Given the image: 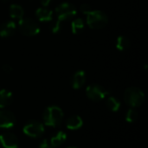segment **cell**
Wrapping results in <instances>:
<instances>
[{
	"mask_svg": "<svg viewBox=\"0 0 148 148\" xmlns=\"http://www.w3.org/2000/svg\"><path fill=\"white\" fill-rule=\"evenodd\" d=\"M2 69H3L4 72H6V73H10V72L13 70L12 67H11L10 64H3V67H2Z\"/></svg>",
	"mask_w": 148,
	"mask_h": 148,
	"instance_id": "23",
	"label": "cell"
},
{
	"mask_svg": "<svg viewBox=\"0 0 148 148\" xmlns=\"http://www.w3.org/2000/svg\"><path fill=\"white\" fill-rule=\"evenodd\" d=\"M55 11L57 14V19L55 22V23L51 29L53 33H57L60 30L63 21L71 19L77 13V10L75 7V5H73L72 3H60L59 5H57L56 7Z\"/></svg>",
	"mask_w": 148,
	"mask_h": 148,
	"instance_id": "1",
	"label": "cell"
},
{
	"mask_svg": "<svg viewBox=\"0 0 148 148\" xmlns=\"http://www.w3.org/2000/svg\"><path fill=\"white\" fill-rule=\"evenodd\" d=\"M80 10H81V11H82V13H84V14L87 15L88 12H90V11L92 10V8H91V6H90L89 4H88V3H83V4L81 5Z\"/></svg>",
	"mask_w": 148,
	"mask_h": 148,
	"instance_id": "21",
	"label": "cell"
},
{
	"mask_svg": "<svg viewBox=\"0 0 148 148\" xmlns=\"http://www.w3.org/2000/svg\"><path fill=\"white\" fill-rule=\"evenodd\" d=\"M18 148H20V147H18Z\"/></svg>",
	"mask_w": 148,
	"mask_h": 148,
	"instance_id": "27",
	"label": "cell"
},
{
	"mask_svg": "<svg viewBox=\"0 0 148 148\" xmlns=\"http://www.w3.org/2000/svg\"><path fill=\"white\" fill-rule=\"evenodd\" d=\"M85 82H86V73L83 70H79L74 74L71 80V84L73 88L79 89L84 85Z\"/></svg>",
	"mask_w": 148,
	"mask_h": 148,
	"instance_id": "11",
	"label": "cell"
},
{
	"mask_svg": "<svg viewBox=\"0 0 148 148\" xmlns=\"http://www.w3.org/2000/svg\"><path fill=\"white\" fill-rule=\"evenodd\" d=\"M130 46V41L127 37L124 36H120L116 39L115 42V47L118 50L120 51H124L127 50Z\"/></svg>",
	"mask_w": 148,
	"mask_h": 148,
	"instance_id": "17",
	"label": "cell"
},
{
	"mask_svg": "<svg viewBox=\"0 0 148 148\" xmlns=\"http://www.w3.org/2000/svg\"><path fill=\"white\" fill-rule=\"evenodd\" d=\"M82 119L78 115L70 116L66 121V127L70 130H76L82 127Z\"/></svg>",
	"mask_w": 148,
	"mask_h": 148,
	"instance_id": "14",
	"label": "cell"
},
{
	"mask_svg": "<svg viewBox=\"0 0 148 148\" xmlns=\"http://www.w3.org/2000/svg\"><path fill=\"white\" fill-rule=\"evenodd\" d=\"M13 100V95L10 91L7 89L0 90V108H4L8 107Z\"/></svg>",
	"mask_w": 148,
	"mask_h": 148,
	"instance_id": "13",
	"label": "cell"
},
{
	"mask_svg": "<svg viewBox=\"0 0 148 148\" xmlns=\"http://www.w3.org/2000/svg\"><path fill=\"white\" fill-rule=\"evenodd\" d=\"M124 100L131 108H137L144 102L145 94L140 88L131 87L126 89L124 93Z\"/></svg>",
	"mask_w": 148,
	"mask_h": 148,
	"instance_id": "2",
	"label": "cell"
},
{
	"mask_svg": "<svg viewBox=\"0 0 148 148\" xmlns=\"http://www.w3.org/2000/svg\"><path fill=\"white\" fill-rule=\"evenodd\" d=\"M9 12H10V16L14 19L20 20L23 17V15H24V10L23 9V7L16 3L10 4Z\"/></svg>",
	"mask_w": 148,
	"mask_h": 148,
	"instance_id": "15",
	"label": "cell"
},
{
	"mask_svg": "<svg viewBox=\"0 0 148 148\" xmlns=\"http://www.w3.org/2000/svg\"><path fill=\"white\" fill-rule=\"evenodd\" d=\"M86 94H87V96L90 100L94 101H99L103 100L108 95V92L103 87L100 85L92 84L87 88Z\"/></svg>",
	"mask_w": 148,
	"mask_h": 148,
	"instance_id": "6",
	"label": "cell"
},
{
	"mask_svg": "<svg viewBox=\"0 0 148 148\" xmlns=\"http://www.w3.org/2000/svg\"><path fill=\"white\" fill-rule=\"evenodd\" d=\"M16 30V23L13 21L4 22L0 25V36L9 37L14 34Z\"/></svg>",
	"mask_w": 148,
	"mask_h": 148,
	"instance_id": "10",
	"label": "cell"
},
{
	"mask_svg": "<svg viewBox=\"0 0 148 148\" xmlns=\"http://www.w3.org/2000/svg\"><path fill=\"white\" fill-rule=\"evenodd\" d=\"M16 124V118L12 112L8 110L0 111V128H10Z\"/></svg>",
	"mask_w": 148,
	"mask_h": 148,
	"instance_id": "8",
	"label": "cell"
},
{
	"mask_svg": "<svg viewBox=\"0 0 148 148\" xmlns=\"http://www.w3.org/2000/svg\"><path fill=\"white\" fill-rule=\"evenodd\" d=\"M67 139V135L64 132L62 131H59L58 133H56L51 139H50V144L54 147H59L61 146Z\"/></svg>",
	"mask_w": 148,
	"mask_h": 148,
	"instance_id": "16",
	"label": "cell"
},
{
	"mask_svg": "<svg viewBox=\"0 0 148 148\" xmlns=\"http://www.w3.org/2000/svg\"><path fill=\"white\" fill-rule=\"evenodd\" d=\"M39 147L40 148H55L51 144H50V142H49L47 140H43L42 142H41V144H40V146H39Z\"/></svg>",
	"mask_w": 148,
	"mask_h": 148,
	"instance_id": "22",
	"label": "cell"
},
{
	"mask_svg": "<svg viewBox=\"0 0 148 148\" xmlns=\"http://www.w3.org/2000/svg\"><path fill=\"white\" fill-rule=\"evenodd\" d=\"M0 143L4 148H18V140L16 136L10 133L0 135Z\"/></svg>",
	"mask_w": 148,
	"mask_h": 148,
	"instance_id": "9",
	"label": "cell"
},
{
	"mask_svg": "<svg viewBox=\"0 0 148 148\" xmlns=\"http://www.w3.org/2000/svg\"><path fill=\"white\" fill-rule=\"evenodd\" d=\"M43 132V125L38 121H30L23 127V133L32 138H37L41 136Z\"/></svg>",
	"mask_w": 148,
	"mask_h": 148,
	"instance_id": "7",
	"label": "cell"
},
{
	"mask_svg": "<svg viewBox=\"0 0 148 148\" xmlns=\"http://www.w3.org/2000/svg\"><path fill=\"white\" fill-rule=\"evenodd\" d=\"M51 0H41V4L42 5V7H47L49 3H50Z\"/></svg>",
	"mask_w": 148,
	"mask_h": 148,
	"instance_id": "24",
	"label": "cell"
},
{
	"mask_svg": "<svg viewBox=\"0 0 148 148\" xmlns=\"http://www.w3.org/2000/svg\"><path fill=\"white\" fill-rule=\"evenodd\" d=\"M138 119V113L135 109L131 108L127 111V114H126V121L129 123H133L134 121H136V120Z\"/></svg>",
	"mask_w": 148,
	"mask_h": 148,
	"instance_id": "20",
	"label": "cell"
},
{
	"mask_svg": "<svg viewBox=\"0 0 148 148\" xmlns=\"http://www.w3.org/2000/svg\"><path fill=\"white\" fill-rule=\"evenodd\" d=\"M36 17L41 22H50L53 18V11L46 7H40L36 10Z\"/></svg>",
	"mask_w": 148,
	"mask_h": 148,
	"instance_id": "12",
	"label": "cell"
},
{
	"mask_svg": "<svg viewBox=\"0 0 148 148\" xmlns=\"http://www.w3.org/2000/svg\"><path fill=\"white\" fill-rule=\"evenodd\" d=\"M108 22V16L101 10H92L87 14V24L91 29H101L107 25Z\"/></svg>",
	"mask_w": 148,
	"mask_h": 148,
	"instance_id": "4",
	"label": "cell"
},
{
	"mask_svg": "<svg viewBox=\"0 0 148 148\" xmlns=\"http://www.w3.org/2000/svg\"><path fill=\"white\" fill-rule=\"evenodd\" d=\"M18 28L26 36H35L40 33V27L36 21L30 18H22L18 22Z\"/></svg>",
	"mask_w": 148,
	"mask_h": 148,
	"instance_id": "5",
	"label": "cell"
},
{
	"mask_svg": "<svg viewBox=\"0 0 148 148\" xmlns=\"http://www.w3.org/2000/svg\"><path fill=\"white\" fill-rule=\"evenodd\" d=\"M107 105H108V108L113 112H117L121 107L120 101L114 97H109L107 101Z\"/></svg>",
	"mask_w": 148,
	"mask_h": 148,
	"instance_id": "19",
	"label": "cell"
},
{
	"mask_svg": "<svg viewBox=\"0 0 148 148\" xmlns=\"http://www.w3.org/2000/svg\"><path fill=\"white\" fill-rule=\"evenodd\" d=\"M42 118L47 126L57 127L63 119V112L59 107L51 106L45 109Z\"/></svg>",
	"mask_w": 148,
	"mask_h": 148,
	"instance_id": "3",
	"label": "cell"
},
{
	"mask_svg": "<svg viewBox=\"0 0 148 148\" xmlns=\"http://www.w3.org/2000/svg\"><path fill=\"white\" fill-rule=\"evenodd\" d=\"M3 1H5V0H3Z\"/></svg>",
	"mask_w": 148,
	"mask_h": 148,
	"instance_id": "26",
	"label": "cell"
},
{
	"mask_svg": "<svg viewBox=\"0 0 148 148\" xmlns=\"http://www.w3.org/2000/svg\"><path fill=\"white\" fill-rule=\"evenodd\" d=\"M85 26V23L82 18H76L71 23V31L73 34L76 35L81 32Z\"/></svg>",
	"mask_w": 148,
	"mask_h": 148,
	"instance_id": "18",
	"label": "cell"
},
{
	"mask_svg": "<svg viewBox=\"0 0 148 148\" xmlns=\"http://www.w3.org/2000/svg\"><path fill=\"white\" fill-rule=\"evenodd\" d=\"M68 148H76V147H68Z\"/></svg>",
	"mask_w": 148,
	"mask_h": 148,
	"instance_id": "25",
	"label": "cell"
}]
</instances>
